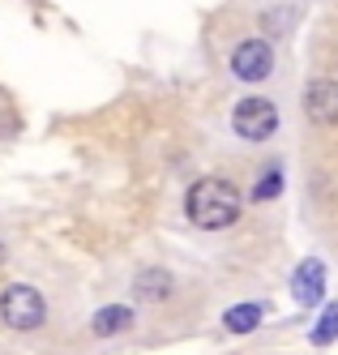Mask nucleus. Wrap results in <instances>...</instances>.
I'll list each match as a JSON object with an SVG mask.
<instances>
[{"mask_svg": "<svg viewBox=\"0 0 338 355\" xmlns=\"http://www.w3.org/2000/svg\"><path fill=\"white\" fill-rule=\"evenodd\" d=\"M240 206H244L240 189L231 180H223V175H201L185 193V214L201 232H223V227H231L240 218Z\"/></svg>", "mask_w": 338, "mask_h": 355, "instance_id": "f257e3e1", "label": "nucleus"}, {"mask_svg": "<svg viewBox=\"0 0 338 355\" xmlns=\"http://www.w3.org/2000/svg\"><path fill=\"white\" fill-rule=\"evenodd\" d=\"M0 321L17 334H31L47 321V300L31 287V283H9L0 291Z\"/></svg>", "mask_w": 338, "mask_h": 355, "instance_id": "f03ea898", "label": "nucleus"}, {"mask_svg": "<svg viewBox=\"0 0 338 355\" xmlns=\"http://www.w3.org/2000/svg\"><path fill=\"white\" fill-rule=\"evenodd\" d=\"M231 129L244 141H266V137L278 133V107L266 94H248L236 103V112H231Z\"/></svg>", "mask_w": 338, "mask_h": 355, "instance_id": "7ed1b4c3", "label": "nucleus"}, {"mask_svg": "<svg viewBox=\"0 0 338 355\" xmlns=\"http://www.w3.org/2000/svg\"><path fill=\"white\" fill-rule=\"evenodd\" d=\"M231 73H236L240 82H248V86L266 82L274 73V47L266 39H244L236 52H231Z\"/></svg>", "mask_w": 338, "mask_h": 355, "instance_id": "20e7f679", "label": "nucleus"}, {"mask_svg": "<svg viewBox=\"0 0 338 355\" xmlns=\"http://www.w3.org/2000/svg\"><path fill=\"white\" fill-rule=\"evenodd\" d=\"M304 116L321 124V129H334L338 124V82L334 78H317L304 94Z\"/></svg>", "mask_w": 338, "mask_h": 355, "instance_id": "39448f33", "label": "nucleus"}, {"mask_svg": "<svg viewBox=\"0 0 338 355\" xmlns=\"http://www.w3.org/2000/svg\"><path fill=\"white\" fill-rule=\"evenodd\" d=\"M291 295H296V304H304V309L321 304V295H326V266L321 261H300V270L291 278Z\"/></svg>", "mask_w": 338, "mask_h": 355, "instance_id": "423d86ee", "label": "nucleus"}, {"mask_svg": "<svg viewBox=\"0 0 338 355\" xmlns=\"http://www.w3.org/2000/svg\"><path fill=\"white\" fill-rule=\"evenodd\" d=\"M133 295H137V300H146V304L167 300V295H171V274H167V270H159V266L142 270V274L133 278Z\"/></svg>", "mask_w": 338, "mask_h": 355, "instance_id": "0eeeda50", "label": "nucleus"}, {"mask_svg": "<svg viewBox=\"0 0 338 355\" xmlns=\"http://www.w3.org/2000/svg\"><path fill=\"white\" fill-rule=\"evenodd\" d=\"M128 325H133V309H124V304H108V309H99L94 321H90V329L99 338H116Z\"/></svg>", "mask_w": 338, "mask_h": 355, "instance_id": "6e6552de", "label": "nucleus"}, {"mask_svg": "<svg viewBox=\"0 0 338 355\" xmlns=\"http://www.w3.org/2000/svg\"><path fill=\"white\" fill-rule=\"evenodd\" d=\"M223 325L231 329V334H253V329L262 325V304H236V309H227Z\"/></svg>", "mask_w": 338, "mask_h": 355, "instance_id": "1a4fd4ad", "label": "nucleus"}, {"mask_svg": "<svg viewBox=\"0 0 338 355\" xmlns=\"http://www.w3.org/2000/svg\"><path fill=\"white\" fill-rule=\"evenodd\" d=\"M338 338V309H330L321 321H317V329H313V343L317 347H326V343H334Z\"/></svg>", "mask_w": 338, "mask_h": 355, "instance_id": "9d476101", "label": "nucleus"}, {"mask_svg": "<svg viewBox=\"0 0 338 355\" xmlns=\"http://www.w3.org/2000/svg\"><path fill=\"white\" fill-rule=\"evenodd\" d=\"M278 189H282V171L274 167L270 175H262V180H257V189H253V197H257V201H270V197H278Z\"/></svg>", "mask_w": 338, "mask_h": 355, "instance_id": "9b49d317", "label": "nucleus"}, {"mask_svg": "<svg viewBox=\"0 0 338 355\" xmlns=\"http://www.w3.org/2000/svg\"><path fill=\"white\" fill-rule=\"evenodd\" d=\"M0 261H5V244H0Z\"/></svg>", "mask_w": 338, "mask_h": 355, "instance_id": "f8f14e48", "label": "nucleus"}]
</instances>
